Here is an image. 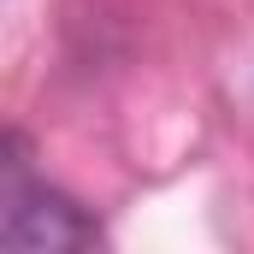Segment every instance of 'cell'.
I'll use <instances>...</instances> for the list:
<instances>
[{
	"label": "cell",
	"instance_id": "6da1fadb",
	"mask_svg": "<svg viewBox=\"0 0 254 254\" xmlns=\"http://www.w3.org/2000/svg\"><path fill=\"white\" fill-rule=\"evenodd\" d=\"M95 237V219L36 178L24 142L0 136V254H77Z\"/></svg>",
	"mask_w": 254,
	"mask_h": 254
}]
</instances>
